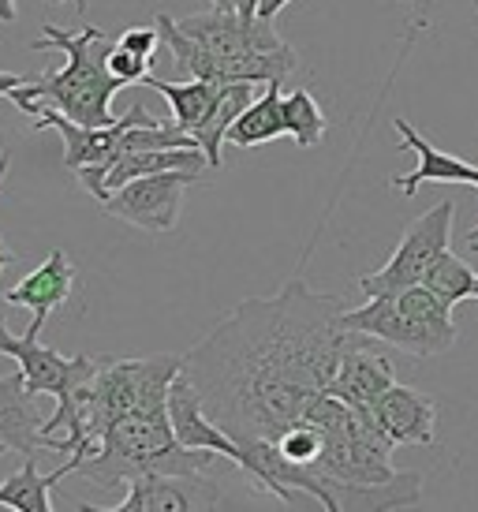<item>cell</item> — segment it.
<instances>
[{
    "mask_svg": "<svg viewBox=\"0 0 478 512\" xmlns=\"http://www.w3.org/2000/svg\"><path fill=\"white\" fill-rule=\"evenodd\" d=\"M471 251H478V240H471ZM475 299H478V281H475Z\"/></svg>",
    "mask_w": 478,
    "mask_h": 512,
    "instance_id": "cell-31",
    "label": "cell"
},
{
    "mask_svg": "<svg viewBox=\"0 0 478 512\" xmlns=\"http://www.w3.org/2000/svg\"><path fill=\"white\" fill-rule=\"evenodd\" d=\"M0 356H12L27 378V389L38 397L57 400V412L45 419V434L57 438V430L64 427V419L71 412V400L83 389V382L94 374L98 356H60L53 348H42V333L27 329L23 337H15L4 314H0Z\"/></svg>",
    "mask_w": 478,
    "mask_h": 512,
    "instance_id": "cell-4",
    "label": "cell"
},
{
    "mask_svg": "<svg viewBox=\"0 0 478 512\" xmlns=\"http://www.w3.org/2000/svg\"><path fill=\"white\" fill-rule=\"evenodd\" d=\"M277 445V453L288 460V464H299V468H310L318 456H322V445H325V430L314 423V419H303V423H292V427L284 430L281 438L273 441Z\"/></svg>",
    "mask_w": 478,
    "mask_h": 512,
    "instance_id": "cell-22",
    "label": "cell"
},
{
    "mask_svg": "<svg viewBox=\"0 0 478 512\" xmlns=\"http://www.w3.org/2000/svg\"><path fill=\"white\" fill-rule=\"evenodd\" d=\"M340 322H344V329L370 333L381 344H393L415 359L441 356L456 344L452 307L426 285H411L404 292L366 299L363 307L344 311Z\"/></svg>",
    "mask_w": 478,
    "mask_h": 512,
    "instance_id": "cell-3",
    "label": "cell"
},
{
    "mask_svg": "<svg viewBox=\"0 0 478 512\" xmlns=\"http://www.w3.org/2000/svg\"><path fill=\"white\" fill-rule=\"evenodd\" d=\"M131 124H161V120H157V116L150 113L142 101H135L124 116H116L113 124H105V128H86V124H75V120H68L60 109H49V105L34 116V128H38V131L53 128L60 139H64V169H68V172L105 165V161L113 157L116 143H120V135H124Z\"/></svg>",
    "mask_w": 478,
    "mask_h": 512,
    "instance_id": "cell-7",
    "label": "cell"
},
{
    "mask_svg": "<svg viewBox=\"0 0 478 512\" xmlns=\"http://www.w3.org/2000/svg\"><path fill=\"white\" fill-rule=\"evenodd\" d=\"M146 86H154L161 98L172 105V128L191 135V131L210 116L213 101H217V90L221 83H210V79H191V83H165L157 75H146Z\"/></svg>",
    "mask_w": 478,
    "mask_h": 512,
    "instance_id": "cell-18",
    "label": "cell"
},
{
    "mask_svg": "<svg viewBox=\"0 0 478 512\" xmlns=\"http://www.w3.org/2000/svg\"><path fill=\"white\" fill-rule=\"evenodd\" d=\"M202 172L195 169H172L154 172V176H139L131 184L109 191V199L101 202V214L120 217L127 225L142 228L150 236H165L180 221L183 191L195 184Z\"/></svg>",
    "mask_w": 478,
    "mask_h": 512,
    "instance_id": "cell-6",
    "label": "cell"
},
{
    "mask_svg": "<svg viewBox=\"0 0 478 512\" xmlns=\"http://www.w3.org/2000/svg\"><path fill=\"white\" fill-rule=\"evenodd\" d=\"M172 169L206 172L210 161H206L202 150H165V146H150V150H131V154H124L105 172L79 169L75 176H79V184H83L101 206V202L109 199V191H116V187L131 184V180H139V176H154V172H172Z\"/></svg>",
    "mask_w": 478,
    "mask_h": 512,
    "instance_id": "cell-12",
    "label": "cell"
},
{
    "mask_svg": "<svg viewBox=\"0 0 478 512\" xmlns=\"http://www.w3.org/2000/svg\"><path fill=\"white\" fill-rule=\"evenodd\" d=\"M393 128L400 135V143L419 154V169L408 176H393L389 187H396L400 195H415L422 184H471L478 187V165H467L460 157L437 150L434 143H426L419 131L411 128L404 116H393Z\"/></svg>",
    "mask_w": 478,
    "mask_h": 512,
    "instance_id": "cell-15",
    "label": "cell"
},
{
    "mask_svg": "<svg viewBox=\"0 0 478 512\" xmlns=\"http://www.w3.org/2000/svg\"><path fill=\"white\" fill-rule=\"evenodd\" d=\"M228 494L213 475H139L127 483L116 512H195L225 509Z\"/></svg>",
    "mask_w": 478,
    "mask_h": 512,
    "instance_id": "cell-8",
    "label": "cell"
},
{
    "mask_svg": "<svg viewBox=\"0 0 478 512\" xmlns=\"http://www.w3.org/2000/svg\"><path fill=\"white\" fill-rule=\"evenodd\" d=\"M75 277H79V273H75V262L68 258V251L57 247V251H49V258H45L42 266H34L19 285L8 288L4 303H8V307H30L34 318H30L27 329H38V333H42L45 322H49V314L71 299Z\"/></svg>",
    "mask_w": 478,
    "mask_h": 512,
    "instance_id": "cell-13",
    "label": "cell"
},
{
    "mask_svg": "<svg viewBox=\"0 0 478 512\" xmlns=\"http://www.w3.org/2000/svg\"><path fill=\"white\" fill-rule=\"evenodd\" d=\"M210 4H213V8H221V4H225V0H210Z\"/></svg>",
    "mask_w": 478,
    "mask_h": 512,
    "instance_id": "cell-33",
    "label": "cell"
},
{
    "mask_svg": "<svg viewBox=\"0 0 478 512\" xmlns=\"http://www.w3.org/2000/svg\"><path fill=\"white\" fill-rule=\"evenodd\" d=\"M183 34H191L202 49H210V57H239V53H273L284 49V38L273 30V19L262 15H236V12H202L176 19Z\"/></svg>",
    "mask_w": 478,
    "mask_h": 512,
    "instance_id": "cell-9",
    "label": "cell"
},
{
    "mask_svg": "<svg viewBox=\"0 0 478 512\" xmlns=\"http://www.w3.org/2000/svg\"><path fill=\"white\" fill-rule=\"evenodd\" d=\"M75 8H79V12H86V0H75Z\"/></svg>",
    "mask_w": 478,
    "mask_h": 512,
    "instance_id": "cell-32",
    "label": "cell"
},
{
    "mask_svg": "<svg viewBox=\"0 0 478 512\" xmlns=\"http://www.w3.org/2000/svg\"><path fill=\"white\" fill-rule=\"evenodd\" d=\"M57 483H60L57 471L42 475L38 471V456H23V468L0 483V505L15 512H53L57 505L49 498V486Z\"/></svg>",
    "mask_w": 478,
    "mask_h": 512,
    "instance_id": "cell-19",
    "label": "cell"
},
{
    "mask_svg": "<svg viewBox=\"0 0 478 512\" xmlns=\"http://www.w3.org/2000/svg\"><path fill=\"white\" fill-rule=\"evenodd\" d=\"M217 12H236V15H258V0H225Z\"/></svg>",
    "mask_w": 478,
    "mask_h": 512,
    "instance_id": "cell-26",
    "label": "cell"
},
{
    "mask_svg": "<svg viewBox=\"0 0 478 512\" xmlns=\"http://www.w3.org/2000/svg\"><path fill=\"white\" fill-rule=\"evenodd\" d=\"M475 273L467 270L464 258H456L452 251H441V255L426 266V273H422L419 285L434 288L437 296L445 299L449 307H456L460 299H475Z\"/></svg>",
    "mask_w": 478,
    "mask_h": 512,
    "instance_id": "cell-21",
    "label": "cell"
},
{
    "mask_svg": "<svg viewBox=\"0 0 478 512\" xmlns=\"http://www.w3.org/2000/svg\"><path fill=\"white\" fill-rule=\"evenodd\" d=\"M38 393L27 389L23 370L4 374L0 378V445L19 456H38V453H60V438L45 434V412L38 404Z\"/></svg>",
    "mask_w": 478,
    "mask_h": 512,
    "instance_id": "cell-10",
    "label": "cell"
},
{
    "mask_svg": "<svg viewBox=\"0 0 478 512\" xmlns=\"http://www.w3.org/2000/svg\"><path fill=\"white\" fill-rule=\"evenodd\" d=\"M49 4H64V0H49Z\"/></svg>",
    "mask_w": 478,
    "mask_h": 512,
    "instance_id": "cell-35",
    "label": "cell"
},
{
    "mask_svg": "<svg viewBox=\"0 0 478 512\" xmlns=\"http://www.w3.org/2000/svg\"><path fill=\"white\" fill-rule=\"evenodd\" d=\"M288 4H292V0H258V15H262V19H277Z\"/></svg>",
    "mask_w": 478,
    "mask_h": 512,
    "instance_id": "cell-27",
    "label": "cell"
},
{
    "mask_svg": "<svg viewBox=\"0 0 478 512\" xmlns=\"http://www.w3.org/2000/svg\"><path fill=\"white\" fill-rule=\"evenodd\" d=\"M15 15H19V4L15 0H0V23H15Z\"/></svg>",
    "mask_w": 478,
    "mask_h": 512,
    "instance_id": "cell-28",
    "label": "cell"
},
{
    "mask_svg": "<svg viewBox=\"0 0 478 512\" xmlns=\"http://www.w3.org/2000/svg\"><path fill=\"white\" fill-rule=\"evenodd\" d=\"M471 240H478V228H475V232H471Z\"/></svg>",
    "mask_w": 478,
    "mask_h": 512,
    "instance_id": "cell-34",
    "label": "cell"
},
{
    "mask_svg": "<svg viewBox=\"0 0 478 512\" xmlns=\"http://www.w3.org/2000/svg\"><path fill=\"white\" fill-rule=\"evenodd\" d=\"M251 101H254V83H221L210 116H206V120L191 131V139H195L198 150L206 154V161H210L213 172L225 165V161H221V146H225L228 128L236 124V116L243 113Z\"/></svg>",
    "mask_w": 478,
    "mask_h": 512,
    "instance_id": "cell-16",
    "label": "cell"
},
{
    "mask_svg": "<svg viewBox=\"0 0 478 512\" xmlns=\"http://www.w3.org/2000/svg\"><path fill=\"white\" fill-rule=\"evenodd\" d=\"M113 38L101 27H83V30H60L53 23H45L42 38L30 49H60L64 53V68L49 75L30 79L27 86H19L12 98L15 109L27 116H38L49 109L86 124V128H105L113 124V98L116 90H124L120 79H113V72L105 68V53H109Z\"/></svg>",
    "mask_w": 478,
    "mask_h": 512,
    "instance_id": "cell-2",
    "label": "cell"
},
{
    "mask_svg": "<svg viewBox=\"0 0 478 512\" xmlns=\"http://www.w3.org/2000/svg\"><path fill=\"white\" fill-rule=\"evenodd\" d=\"M281 83H266V94L254 98L243 113L236 116V124L228 128L225 143L239 146V150H254V146H266L273 139L288 135L284 131V113H281Z\"/></svg>",
    "mask_w": 478,
    "mask_h": 512,
    "instance_id": "cell-17",
    "label": "cell"
},
{
    "mask_svg": "<svg viewBox=\"0 0 478 512\" xmlns=\"http://www.w3.org/2000/svg\"><path fill=\"white\" fill-rule=\"evenodd\" d=\"M374 419L381 423V430L396 441V445H415L426 449L437 438V408L434 400L411 389V385H389L374 404H370Z\"/></svg>",
    "mask_w": 478,
    "mask_h": 512,
    "instance_id": "cell-14",
    "label": "cell"
},
{
    "mask_svg": "<svg viewBox=\"0 0 478 512\" xmlns=\"http://www.w3.org/2000/svg\"><path fill=\"white\" fill-rule=\"evenodd\" d=\"M8 165H12V157L0 154V184H4V176H8Z\"/></svg>",
    "mask_w": 478,
    "mask_h": 512,
    "instance_id": "cell-30",
    "label": "cell"
},
{
    "mask_svg": "<svg viewBox=\"0 0 478 512\" xmlns=\"http://www.w3.org/2000/svg\"><path fill=\"white\" fill-rule=\"evenodd\" d=\"M452 221H456V202H437L434 210H426L404 228V240L393 251V258L374 273L359 277L366 299L389 296V292H404V288L419 285L426 266L434 262L441 251H449L452 240Z\"/></svg>",
    "mask_w": 478,
    "mask_h": 512,
    "instance_id": "cell-5",
    "label": "cell"
},
{
    "mask_svg": "<svg viewBox=\"0 0 478 512\" xmlns=\"http://www.w3.org/2000/svg\"><path fill=\"white\" fill-rule=\"evenodd\" d=\"M281 113H284V131L296 139L299 150H314L322 146L325 131H329V120H325L322 105L310 90H292L288 98L281 101Z\"/></svg>",
    "mask_w": 478,
    "mask_h": 512,
    "instance_id": "cell-20",
    "label": "cell"
},
{
    "mask_svg": "<svg viewBox=\"0 0 478 512\" xmlns=\"http://www.w3.org/2000/svg\"><path fill=\"white\" fill-rule=\"evenodd\" d=\"M116 42L124 45L127 53H135V57H146V60H154L157 57V42H161V30H150V27H131L124 30Z\"/></svg>",
    "mask_w": 478,
    "mask_h": 512,
    "instance_id": "cell-24",
    "label": "cell"
},
{
    "mask_svg": "<svg viewBox=\"0 0 478 512\" xmlns=\"http://www.w3.org/2000/svg\"><path fill=\"white\" fill-rule=\"evenodd\" d=\"M404 4H411V0H404Z\"/></svg>",
    "mask_w": 478,
    "mask_h": 512,
    "instance_id": "cell-37",
    "label": "cell"
},
{
    "mask_svg": "<svg viewBox=\"0 0 478 512\" xmlns=\"http://www.w3.org/2000/svg\"><path fill=\"white\" fill-rule=\"evenodd\" d=\"M344 299L292 277L273 296L243 299L183 356L202 408L232 441H277L329 397L340 356L355 341Z\"/></svg>",
    "mask_w": 478,
    "mask_h": 512,
    "instance_id": "cell-1",
    "label": "cell"
},
{
    "mask_svg": "<svg viewBox=\"0 0 478 512\" xmlns=\"http://www.w3.org/2000/svg\"><path fill=\"white\" fill-rule=\"evenodd\" d=\"M4 453H8V449H4V445H0V456H4Z\"/></svg>",
    "mask_w": 478,
    "mask_h": 512,
    "instance_id": "cell-36",
    "label": "cell"
},
{
    "mask_svg": "<svg viewBox=\"0 0 478 512\" xmlns=\"http://www.w3.org/2000/svg\"><path fill=\"white\" fill-rule=\"evenodd\" d=\"M150 64H154V60L127 53L120 42H113V45H109V53H105V68H109V72H113V79H120L124 86L146 83V75H150Z\"/></svg>",
    "mask_w": 478,
    "mask_h": 512,
    "instance_id": "cell-23",
    "label": "cell"
},
{
    "mask_svg": "<svg viewBox=\"0 0 478 512\" xmlns=\"http://www.w3.org/2000/svg\"><path fill=\"white\" fill-rule=\"evenodd\" d=\"M15 258H19V255H15L12 247H8V240H4V236H0V273L8 270V266H12Z\"/></svg>",
    "mask_w": 478,
    "mask_h": 512,
    "instance_id": "cell-29",
    "label": "cell"
},
{
    "mask_svg": "<svg viewBox=\"0 0 478 512\" xmlns=\"http://www.w3.org/2000/svg\"><path fill=\"white\" fill-rule=\"evenodd\" d=\"M396 385V370L389 356L381 352L378 337L370 333H355V341L348 344V352L340 356L337 378H333V397L348 400L355 408H370L374 400Z\"/></svg>",
    "mask_w": 478,
    "mask_h": 512,
    "instance_id": "cell-11",
    "label": "cell"
},
{
    "mask_svg": "<svg viewBox=\"0 0 478 512\" xmlns=\"http://www.w3.org/2000/svg\"><path fill=\"white\" fill-rule=\"evenodd\" d=\"M30 75H12V72H0V98H12L19 86H27Z\"/></svg>",
    "mask_w": 478,
    "mask_h": 512,
    "instance_id": "cell-25",
    "label": "cell"
}]
</instances>
